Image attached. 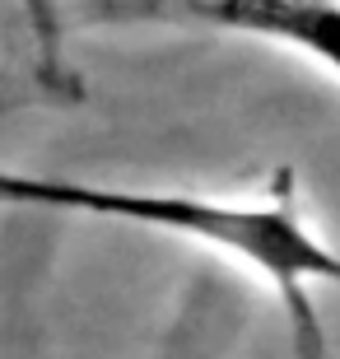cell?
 Returning <instances> with one entry per match:
<instances>
[{
	"mask_svg": "<svg viewBox=\"0 0 340 359\" xmlns=\"http://www.w3.org/2000/svg\"><path fill=\"white\" fill-rule=\"evenodd\" d=\"M0 210H56L117 219L149 233L196 243L257 271L275 290H340V252L317 233L299 210L294 173H275L257 196H210V191H172V187H117L79 182V177L5 173L0 168Z\"/></svg>",
	"mask_w": 340,
	"mask_h": 359,
	"instance_id": "cell-1",
	"label": "cell"
},
{
	"mask_svg": "<svg viewBox=\"0 0 340 359\" xmlns=\"http://www.w3.org/2000/svg\"><path fill=\"white\" fill-rule=\"evenodd\" d=\"M107 19L196 24L215 33L275 42L340 80V0H107Z\"/></svg>",
	"mask_w": 340,
	"mask_h": 359,
	"instance_id": "cell-2",
	"label": "cell"
},
{
	"mask_svg": "<svg viewBox=\"0 0 340 359\" xmlns=\"http://www.w3.org/2000/svg\"><path fill=\"white\" fill-rule=\"evenodd\" d=\"M280 304H285V327H289V359H336L331 355V336L317 318V304H313V290L303 285H285Z\"/></svg>",
	"mask_w": 340,
	"mask_h": 359,
	"instance_id": "cell-3",
	"label": "cell"
},
{
	"mask_svg": "<svg viewBox=\"0 0 340 359\" xmlns=\"http://www.w3.org/2000/svg\"><path fill=\"white\" fill-rule=\"evenodd\" d=\"M24 14H28L33 38H38L42 75L56 80V75H61V19H56V5L52 0H24Z\"/></svg>",
	"mask_w": 340,
	"mask_h": 359,
	"instance_id": "cell-4",
	"label": "cell"
}]
</instances>
